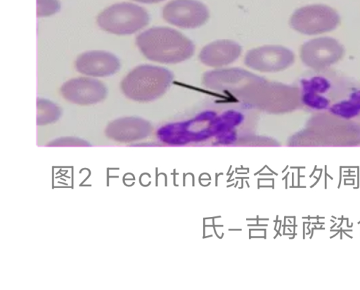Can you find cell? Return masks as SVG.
Listing matches in <instances>:
<instances>
[{
    "label": "cell",
    "instance_id": "obj_1",
    "mask_svg": "<svg viewBox=\"0 0 360 290\" xmlns=\"http://www.w3.org/2000/svg\"><path fill=\"white\" fill-rule=\"evenodd\" d=\"M243 119V115L236 111L222 114L207 111L190 120L162 126L157 134L165 143L184 144L230 133Z\"/></svg>",
    "mask_w": 360,
    "mask_h": 290
},
{
    "label": "cell",
    "instance_id": "obj_2",
    "mask_svg": "<svg viewBox=\"0 0 360 290\" xmlns=\"http://www.w3.org/2000/svg\"><path fill=\"white\" fill-rule=\"evenodd\" d=\"M136 44L148 60L164 64H176L194 53L193 41L180 32L168 27H153L139 34Z\"/></svg>",
    "mask_w": 360,
    "mask_h": 290
},
{
    "label": "cell",
    "instance_id": "obj_3",
    "mask_svg": "<svg viewBox=\"0 0 360 290\" xmlns=\"http://www.w3.org/2000/svg\"><path fill=\"white\" fill-rule=\"evenodd\" d=\"M236 98L247 106L271 114L292 112L301 101L297 88L263 78L247 86Z\"/></svg>",
    "mask_w": 360,
    "mask_h": 290
},
{
    "label": "cell",
    "instance_id": "obj_4",
    "mask_svg": "<svg viewBox=\"0 0 360 290\" xmlns=\"http://www.w3.org/2000/svg\"><path fill=\"white\" fill-rule=\"evenodd\" d=\"M173 73L167 68L141 65L130 71L122 80L120 88L128 98L138 102L155 100L170 87Z\"/></svg>",
    "mask_w": 360,
    "mask_h": 290
},
{
    "label": "cell",
    "instance_id": "obj_5",
    "mask_svg": "<svg viewBox=\"0 0 360 290\" xmlns=\"http://www.w3.org/2000/svg\"><path fill=\"white\" fill-rule=\"evenodd\" d=\"M149 20V15L143 7L133 3L120 2L102 11L96 22L101 29L108 32L127 35L146 26Z\"/></svg>",
    "mask_w": 360,
    "mask_h": 290
},
{
    "label": "cell",
    "instance_id": "obj_6",
    "mask_svg": "<svg viewBox=\"0 0 360 290\" xmlns=\"http://www.w3.org/2000/svg\"><path fill=\"white\" fill-rule=\"evenodd\" d=\"M340 22L338 12L325 4H311L297 9L291 15L290 25L295 31L307 34H319L335 29Z\"/></svg>",
    "mask_w": 360,
    "mask_h": 290
},
{
    "label": "cell",
    "instance_id": "obj_7",
    "mask_svg": "<svg viewBox=\"0 0 360 290\" xmlns=\"http://www.w3.org/2000/svg\"><path fill=\"white\" fill-rule=\"evenodd\" d=\"M162 17L177 27L194 29L207 22L210 12L207 7L198 0H172L165 5Z\"/></svg>",
    "mask_w": 360,
    "mask_h": 290
},
{
    "label": "cell",
    "instance_id": "obj_8",
    "mask_svg": "<svg viewBox=\"0 0 360 290\" xmlns=\"http://www.w3.org/2000/svg\"><path fill=\"white\" fill-rule=\"evenodd\" d=\"M344 53V47L338 40L319 37L303 44L300 55L305 65L321 70L338 62Z\"/></svg>",
    "mask_w": 360,
    "mask_h": 290
},
{
    "label": "cell",
    "instance_id": "obj_9",
    "mask_svg": "<svg viewBox=\"0 0 360 290\" xmlns=\"http://www.w3.org/2000/svg\"><path fill=\"white\" fill-rule=\"evenodd\" d=\"M295 55L290 49L276 45H266L248 51L244 62L247 67L262 72H276L290 67Z\"/></svg>",
    "mask_w": 360,
    "mask_h": 290
},
{
    "label": "cell",
    "instance_id": "obj_10",
    "mask_svg": "<svg viewBox=\"0 0 360 290\" xmlns=\"http://www.w3.org/2000/svg\"><path fill=\"white\" fill-rule=\"evenodd\" d=\"M262 78L241 68H229L207 72L202 83L210 89L226 92L236 98L248 86Z\"/></svg>",
    "mask_w": 360,
    "mask_h": 290
},
{
    "label": "cell",
    "instance_id": "obj_11",
    "mask_svg": "<svg viewBox=\"0 0 360 290\" xmlns=\"http://www.w3.org/2000/svg\"><path fill=\"white\" fill-rule=\"evenodd\" d=\"M60 91L65 100L80 105L98 103L107 95V88L101 81L89 77L71 79L62 85Z\"/></svg>",
    "mask_w": 360,
    "mask_h": 290
},
{
    "label": "cell",
    "instance_id": "obj_12",
    "mask_svg": "<svg viewBox=\"0 0 360 290\" xmlns=\"http://www.w3.org/2000/svg\"><path fill=\"white\" fill-rule=\"evenodd\" d=\"M79 73L94 77H106L116 73L120 67L119 59L105 51H90L80 54L75 62Z\"/></svg>",
    "mask_w": 360,
    "mask_h": 290
},
{
    "label": "cell",
    "instance_id": "obj_13",
    "mask_svg": "<svg viewBox=\"0 0 360 290\" xmlns=\"http://www.w3.org/2000/svg\"><path fill=\"white\" fill-rule=\"evenodd\" d=\"M242 53L241 46L232 40L214 41L204 46L199 59L204 65L212 67H221L236 61Z\"/></svg>",
    "mask_w": 360,
    "mask_h": 290
},
{
    "label": "cell",
    "instance_id": "obj_14",
    "mask_svg": "<svg viewBox=\"0 0 360 290\" xmlns=\"http://www.w3.org/2000/svg\"><path fill=\"white\" fill-rule=\"evenodd\" d=\"M151 130V124L147 120L138 117H125L109 123L105 133L115 140L129 142L146 137Z\"/></svg>",
    "mask_w": 360,
    "mask_h": 290
},
{
    "label": "cell",
    "instance_id": "obj_15",
    "mask_svg": "<svg viewBox=\"0 0 360 290\" xmlns=\"http://www.w3.org/2000/svg\"><path fill=\"white\" fill-rule=\"evenodd\" d=\"M330 81L323 77H313L301 81V101L314 110L330 107V100L326 95L330 88Z\"/></svg>",
    "mask_w": 360,
    "mask_h": 290
},
{
    "label": "cell",
    "instance_id": "obj_16",
    "mask_svg": "<svg viewBox=\"0 0 360 290\" xmlns=\"http://www.w3.org/2000/svg\"><path fill=\"white\" fill-rule=\"evenodd\" d=\"M330 113L345 119H360V90L356 91L350 95L329 107Z\"/></svg>",
    "mask_w": 360,
    "mask_h": 290
},
{
    "label": "cell",
    "instance_id": "obj_17",
    "mask_svg": "<svg viewBox=\"0 0 360 290\" xmlns=\"http://www.w3.org/2000/svg\"><path fill=\"white\" fill-rule=\"evenodd\" d=\"M37 124L46 125L57 121L61 115V110L52 101L38 98L37 100Z\"/></svg>",
    "mask_w": 360,
    "mask_h": 290
},
{
    "label": "cell",
    "instance_id": "obj_18",
    "mask_svg": "<svg viewBox=\"0 0 360 290\" xmlns=\"http://www.w3.org/2000/svg\"><path fill=\"white\" fill-rule=\"evenodd\" d=\"M60 8L58 0H37V17H46L57 13Z\"/></svg>",
    "mask_w": 360,
    "mask_h": 290
},
{
    "label": "cell",
    "instance_id": "obj_19",
    "mask_svg": "<svg viewBox=\"0 0 360 290\" xmlns=\"http://www.w3.org/2000/svg\"><path fill=\"white\" fill-rule=\"evenodd\" d=\"M136 2L142 3V4H155L164 0H133Z\"/></svg>",
    "mask_w": 360,
    "mask_h": 290
}]
</instances>
